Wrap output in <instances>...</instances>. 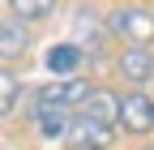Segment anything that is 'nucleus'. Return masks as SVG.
I'll return each mask as SVG.
<instances>
[{"label": "nucleus", "instance_id": "39448f33", "mask_svg": "<svg viewBox=\"0 0 154 150\" xmlns=\"http://www.w3.org/2000/svg\"><path fill=\"white\" fill-rule=\"evenodd\" d=\"M120 111H124V99L111 95V90H94V95L77 107V116H90V120H103V124H120Z\"/></svg>", "mask_w": 154, "mask_h": 150}, {"label": "nucleus", "instance_id": "f8f14e48", "mask_svg": "<svg viewBox=\"0 0 154 150\" xmlns=\"http://www.w3.org/2000/svg\"><path fill=\"white\" fill-rule=\"evenodd\" d=\"M150 150H154V146H150Z\"/></svg>", "mask_w": 154, "mask_h": 150}, {"label": "nucleus", "instance_id": "20e7f679", "mask_svg": "<svg viewBox=\"0 0 154 150\" xmlns=\"http://www.w3.org/2000/svg\"><path fill=\"white\" fill-rule=\"evenodd\" d=\"M120 124L128 129V133H150V129H154V99H150V95H141V90L124 95Z\"/></svg>", "mask_w": 154, "mask_h": 150}, {"label": "nucleus", "instance_id": "9b49d317", "mask_svg": "<svg viewBox=\"0 0 154 150\" xmlns=\"http://www.w3.org/2000/svg\"><path fill=\"white\" fill-rule=\"evenodd\" d=\"M17 99H22V82H17L13 69H5V73H0V111L13 116V111H17Z\"/></svg>", "mask_w": 154, "mask_h": 150}, {"label": "nucleus", "instance_id": "1a4fd4ad", "mask_svg": "<svg viewBox=\"0 0 154 150\" xmlns=\"http://www.w3.org/2000/svg\"><path fill=\"white\" fill-rule=\"evenodd\" d=\"M22 52H26V22L9 13L5 22H0V56H5V60H17Z\"/></svg>", "mask_w": 154, "mask_h": 150}, {"label": "nucleus", "instance_id": "f03ea898", "mask_svg": "<svg viewBox=\"0 0 154 150\" xmlns=\"http://www.w3.org/2000/svg\"><path fill=\"white\" fill-rule=\"evenodd\" d=\"M94 95V90L82 82V77H60V82H56V86H47V90H38V103L34 107H82L86 99Z\"/></svg>", "mask_w": 154, "mask_h": 150}, {"label": "nucleus", "instance_id": "6e6552de", "mask_svg": "<svg viewBox=\"0 0 154 150\" xmlns=\"http://www.w3.org/2000/svg\"><path fill=\"white\" fill-rule=\"evenodd\" d=\"M43 64H47L51 77H73L77 64H82V47H77V43H60V47H51L43 56Z\"/></svg>", "mask_w": 154, "mask_h": 150}, {"label": "nucleus", "instance_id": "423d86ee", "mask_svg": "<svg viewBox=\"0 0 154 150\" xmlns=\"http://www.w3.org/2000/svg\"><path fill=\"white\" fill-rule=\"evenodd\" d=\"M116 69H120V77L124 82H154V56L150 47H124L120 52V60H116Z\"/></svg>", "mask_w": 154, "mask_h": 150}, {"label": "nucleus", "instance_id": "0eeeda50", "mask_svg": "<svg viewBox=\"0 0 154 150\" xmlns=\"http://www.w3.org/2000/svg\"><path fill=\"white\" fill-rule=\"evenodd\" d=\"M34 120H38V129H43L47 142H69L73 124H77V116L69 107H34Z\"/></svg>", "mask_w": 154, "mask_h": 150}, {"label": "nucleus", "instance_id": "f257e3e1", "mask_svg": "<svg viewBox=\"0 0 154 150\" xmlns=\"http://www.w3.org/2000/svg\"><path fill=\"white\" fill-rule=\"evenodd\" d=\"M107 30L116 39H124L128 47H146L154 39V13L150 9H116L107 17Z\"/></svg>", "mask_w": 154, "mask_h": 150}, {"label": "nucleus", "instance_id": "7ed1b4c3", "mask_svg": "<svg viewBox=\"0 0 154 150\" xmlns=\"http://www.w3.org/2000/svg\"><path fill=\"white\" fill-rule=\"evenodd\" d=\"M111 137H116V133H111V124L90 120V116H77L73 133H69V146H73V150H107Z\"/></svg>", "mask_w": 154, "mask_h": 150}, {"label": "nucleus", "instance_id": "9d476101", "mask_svg": "<svg viewBox=\"0 0 154 150\" xmlns=\"http://www.w3.org/2000/svg\"><path fill=\"white\" fill-rule=\"evenodd\" d=\"M51 9H56V0H9V13L22 22H43Z\"/></svg>", "mask_w": 154, "mask_h": 150}]
</instances>
